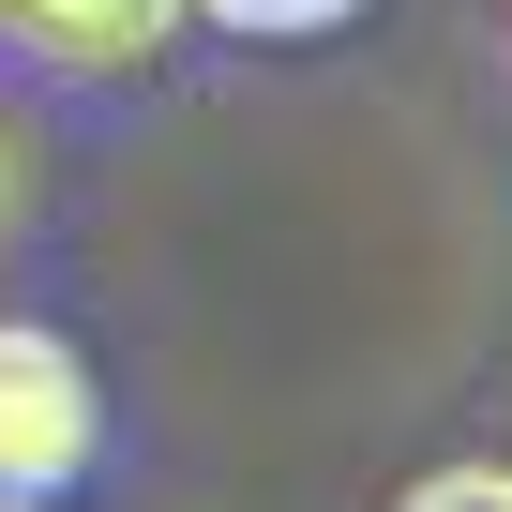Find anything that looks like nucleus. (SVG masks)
<instances>
[{"instance_id": "1", "label": "nucleus", "mask_w": 512, "mask_h": 512, "mask_svg": "<svg viewBox=\"0 0 512 512\" xmlns=\"http://www.w3.org/2000/svg\"><path fill=\"white\" fill-rule=\"evenodd\" d=\"M106 452V392L61 332L0 317V497H61L76 467Z\"/></svg>"}, {"instance_id": "2", "label": "nucleus", "mask_w": 512, "mask_h": 512, "mask_svg": "<svg viewBox=\"0 0 512 512\" xmlns=\"http://www.w3.org/2000/svg\"><path fill=\"white\" fill-rule=\"evenodd\" d=\"M181 31V0H0V46L46 76H136Z\"/></svg>"}, {"instance_id": "3", "label": "nucleus", "mask_w": 512, "mask_h": 512, "mask_svg": "<svg viewBox=\"0 0 512 512\" xmlns=\"http://www.w3.org/2000/svg\"><path fill=\"white\" fill-rule=\"evenodd\" d=\"M181 16H211V31H241V46H317V31L362 16V0H181Z\"/></svg>"}, {"instance_id": "4", "label": "nucleus", "mask_w": 512, "mask_h": 512, "mask_svg": "<svg viewBox=\"0 0 512 512\" xmlns=\"http://www.w3.org/2000/svg\"><path fill=\"white\" fill-rule=\"evenodd\" d=\"M392 512H512V467H482V452H467V467H422Z\"/></svg>"}, {"instance_id": "5", "label": "nucleus", "mask_w": 512, "mask_h": 512, "mask_svg": "<svg viewBox=\"0 0 512 512\" xmlns=\"http://www.w3.org/2000/svg\"><path fill=\"white\" fill-rule=\"evenodd\" d=\"M16 196H31V166H16V121H0V226H16Z\"/></svg>"}, {"instance_id": "6", "label": "nucleus", "mask_w": 512, "mask_h": 512, "mask_svg": "<svg viewBox=\"0 0 512 512\" xmlns=\"http://www.w3.org/2000/svg\"><path fill=\"white\" fill-rule=\"evenodd\" d=\"M0 512H46V497H0Z\"/></svg>"}]
</instances>
